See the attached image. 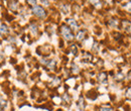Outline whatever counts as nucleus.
<instances>
[{"mask_svg": "<svg viewBox=\"0 0 131 111\" xmlns=\"http://www.w3.org/2000/svg\"><path fill=\"white\" fill-rule=\"evenodd\" d=\"M62 34H63V36L65 37L67 41H72L74 38V35L72 34L70 28H68L67 26H63L62 27Z\"/></svg>", "mask_w": 131, "mask_h": 111, "instance_id": "nucleus-1", "label": "nucleus"}, {"mask_svg": "<svg viewBox=\"0 0 131 111\" xmlns=\"http://www.w3.org/2000/svg\"><path fill=\"white\" fill-rule=\"evenodd\" d=\"M32 11H33V13L36 16H38V17H45V16H46L45 10L42 9V7H40V6H38V5L33 6Z\"/></svg>", "mask_w": 131, "mask_h": 111, "instance_id": "nucleus-2", "label": "nucleus"}, {"mask_svg": "<svg viewBox=\"0 0 131 111\" xmlns=\"http://www.w3.org/2000/svg\"><path fill=\"white\" fill-rule=\"evenodd\" d=\"M68 23L71 25V27H72L73 31H77L78 29V24H77V22H76L75 19H73V18L68 19Z\"/></svg>", "mask_w": 131, "mask_h": 111, "instance_id": "nucleus-3", "label": "nucleus"}, {"mask_svg": "<svg viewBox=\"0 0 131 111\" xmlns=\"http://www.w3.org/2000/svg\"><path fill=\"white\" fill-rule=\"evenodd\" d=\"M77 105H78V107H79L80 110H84V108H85V102H84V98L83 97H80L79 102H78Z\"/></svg>", "mask_w": 131, "mask_h": 111, "instance_id": "nucleus-4", "label": "nucleus"}, {"mask_svg": "<svg viewBox=\"0 0 131 111\" xmlns=\"http://www.w3.org/2000/svg\"><path fill=\"white\" fill-rule=\"evenodd\" d=\"M6 106V100L0 95V111L3 110V108Z\"/></svg>", "mask_w": 131, "mask_h": 111, "instance_id": "nucleus-5", "label": "nucleus"}, {"mask_svg": "<svg viewBox=\"0 0 131 111\" xmlns=\"http://www.w3.org/2000/svg\"><path fill=\"white\" fill-rule=\"evenodd\" d=\"M48 68H49V70H53L54 68H56V61H49V62H48L47 63V65H46Z\"/></svg>", "mask_w": 131, "mask_h": 111, "instance_id": "nucleus-6", "label": "nucleus"}, {"mask_svg": "<svg viewBox=\"0 0 131 111\" xmlns=\"http://www.w3.org/2000/svg\"><path fill=\"white\" fill-rule=\"evenodd\" d=\"M99 81L102 82V83H106L107 79H106V74L105 73H102V74L99 75Z\"/></svg>", "mask_w": 131, "mask_h": 111, "instance_id": "nucleus-7", "label": "nucleus"}, {"mask_svg": "<svg viewBox=\"0 0 131 111\" xmlns=\"http://www.w3.org/2000/svg\"><path fill=\"white\" fill-rule=\"evenodd\" d=\"M123 25H124V27H125V31L131 33V23L126 21V22H123Z\"/></svg>", "mask_w": 131, "mask_h": 111, "instance_id": "nucleus-8", "label": "nucleus"}, {"mask_svg": "<svg viewBox=\"0 0 131 111\" xmlns=\"http://www.w3.org/2000/svg\"><path fill=\"white\" fill-rule=\"evenodd\" d=\"M7 32H8V28H7V26H6V25H4V24H2V25L0 26V33L5 34V33H7Z\"/></svg>", "mask_w": 131, "mask_h": 111, "instance_id": "nucleus-9", "label": "nucleus"}, {"mask_svg": "<svg viewBox=\"0 0 131 111\" xmlns=\"http://www.w3.org/2000/svg\"><path fill=\"white\" fill-rule=\"evenodd\" d=\"M84 35H85V31L79 32L78 34H77V39H78V41H82L83 38H84Z\"/></svg>", "mask_w": 131, "mask_h": 111, "instance_id": "nucleus-10", "label": "nucleus"}, {"mask_svg": "<svg viewBox=\"0 0 131 111\" xmlns=\"http://www.w3.org/2000/svg\"><path fill=\"white\" fill-rule=\"evenodd\" d=\"M90 2H91L92 4H94L97 8H100V7H101V2H100V0H90Z\"/></svg>", "mask_w": 131, "mask_h": 111, "instance_id": "nucleus-11", "label": "nucleus"}, {"mask_svg": "<svg viewBox=\"0 0 131 111\" xmlns=\"http://www.w3.org/2000/svg\"><path fill=\"white\" fill-rule=\"evenodd\" d=\"M30 31H31V32H32V34H36L37 33V27H36V25H34V24H32L31 26H30Z\"/></svg>", "mask_w": 131, "mask_h": 111, "instance_id": "nucleus-12", "label": "nucleus"}, {"mask_svg": "<svg viewBox=\"0 0 131 111\" xmlns=\"http://www.w3.org/2000/svg\"><path fill=\"white\" fill-rule=\"evenodd\" d=\"M10 9H11V10H16L17 9L16 2H12V3H10Z\"/></svg>", "mask_w": 131, "mask_h": 111, "instance_id": "nucleus-13", "label": "nucleus"}, {"mask_svg": "<svg viewBox=\"0 0 131 111\" xmlns=\"http://www.w3.org/2000/svg\"><path fill=\"white\" fill-rule=\"evenodd\" d=\"M124 8L127 10V11H129V12H131V2H128L125 6H124Z\"/></svg>", "mask_w": 131, "mask_h": 111, "instance_id": "nucleus-14", "label": "nucleus"}, {"mask_svg": "<svg viewBox=\"0 0 131 111\" xmlns=\"http://www.w3.org/2000/svg\"><path fill=\"white\" fill-rule=\"evenodd\" d=\"M62 10H63L64 14H67V13L69 12V7H68V6H66V5H64V6L62 7Z\"/></svg>", "mask_w": 131, "mask_h": 111, "instance_id": "nucleus-15", "label": "nucleus"}, {"mask_svg": "<svg viewBox=\"0 0 131 111\" xmlns=\"http://www.w3.org/2000/svg\"><path fill=\"white\" fill-rule=\"evenodd\" d=\"M62 99H63V100H64L65 102H69V101H70V97L68 96V94H64V95H63V98H62Z\"/></svg>", "mask_w": 131, "mask_h": 111, "instance_id": "nucleus-16", "label": "nucleus"}, {"mask_svg": "<svg viewBox=\"0 0 131 111\" xmlns=\"http://www.w3.org/2000/svg\"><path fill=\"white\" fill-rule=\"evenodd\" d=\"M73 72H74L75 74H78V73H79V68H78L77 66H75V65H73Z\"/></svg>", "mask_w": 131, "mask_h": 111, "instance_id": "nucleus-17", "label": "nucleus"}, {"mask_svg": "<svg viewBox=\"0 0 131 111\" xmlns=\"http://www.w3.org/2000/svg\"><path fill=\"white\" fill-rule=\"evenodd\" d=\"M100 111H112V108L111 107H102Z\"/></svg>", "mask_w": 131, "mask_h": 111, "instance_id": "nucleus-18", "label": "nucleus"}, {"mask_svg": "<svg viewBox=\"0 0 131 111\" xmlns=\"http://www.w3.org/2000/svg\"><path fill=\"white\" fill-rule=\"evenodd\" d=\"M27 1H28V3L31 4V5H34V6L36 5V0H27Z\"/></svg>", "mask_w": 131, "mask_h": 111, "instance_id": "nucleus-19", "label": "nucleus"}, {"mask_svg": "<svg viewBox=\"0 0 131 111\" xmlns=\"http://www.w3.org/2000/svg\"><path fill=\"white\" fill-rule=\"evenodd\" d=\"M126 96H127L128 98H131V88H129V89L127 90V92H126Z\"/></svg>", "mask_w": 131, "mask_h": 111, "instance_id": "nucleus-20", "label": "nucleus"}, {"mask_svg": "<svg viewBox=\"0 0 131 111\" xmlns=\"http://www.w3.org/2000/svg\"><path fill=\"white\" fill-rule=\"evenodd\" d=\"M41 2H42V4L45 6H49V1L48 0H41Z\"/></svg>", "mask_w": 131, "mask_h": 111, "instance_id": "nucleus-21", "label": "nucleus"}, {"mask_svg": "<svg viewBox=\"0 0 131 111\" xmlns=\"http://www.w3.org/2000/svg\"><path fill=\"white\" fill-rule=\"evenodd\" d=\"M58 83H60V79H59V78H57V79L52 82V85H57Z\"/></svg>", "mask_w": 131, "mask_h": 111, "instance_id": "nucleus-22", "label": "nucleus"}, {"mask_svg": "<svg viewBox=\"0 0 131 111\" xmlns=\"http://www.w3.org/2000/svg\"><path fill=\"white\" fill-rule=\"evenodd\" d=\"M128 79H131V72L128 74Z\"/></svg>", "mask_w": 131, "mask_h": 111, "instance_id": "nucleus-23", "label": "nucleus"}, {"mask_svg": "<svg viewBox=\"0 0 131 111\" xmlns=\"http://www.w3.org/2000/svg\"><path fill=\"white\" fill-rule=\"evenodd\" d=\"M108 3H112V0H106Z\"/></svg>", "mask_w": 131, "mask_h": 111, "instance_id": "nucleus-24", "label": "nucleus"}, {"mask_svg": "<svg viewBox=\"0 0 131 111\" xmlns=\"http://www.w3.org/2000/svg\"><path fill=\"white\" fill-rule=\"evenodd\" d=\"M59 111H61V110H59Z\"/></svg>", "mask_w": 131, "mask_h": 111, "instance_id": "nucleus-25", "label": "nucleus"}]
</instances>
